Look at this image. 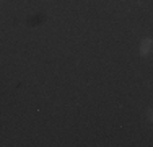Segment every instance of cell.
<instances>
[{
    "label": "cell",
    "instance_id": "6da1fadb",
    "mask_svg": "<svg viewBox=\"0 0 153 147\" xmlns=\"http://www.w3.org/2000/svg\"><path fill=\"white\" fill-rule=\"evenodd\" d=\"M152 47H153V41H152L150 36H148V38H143V39L140 41V46H138V54H140L142 57L150 56Z\"/></svg>",
    "mask_w": 153,
    "mask_h": 147
},
{
    "label": "cell",
    "instance_id": "3957f363",
    "mask_svg": "<svg viewBox=\"0 0 153 147\" xmlns=\"http://www.w3.org/2000/svg\"><path fill=\"white\" fill-rule=\"evenodd\" d=\"M0 3H2V0H0Z\"/></svg>",
    "mask_w": 153,
    "mask_h": 147
},
{
    "label": "cell",
    "instance_id": "7a4b0ae2",
    "mask_svg": "<svg viewBox=\"0 0 153 147\" xmlns=\"http://www.w3.org/2000/svg\"><path fill=\"white\" fill-rule=\"evenodd\" d=\"M147 119H148V121L153 119V110H152V108H147Z\"/></svg>",
    "mask_w": 153,
    "mask_h": 147
}]
</instances>
